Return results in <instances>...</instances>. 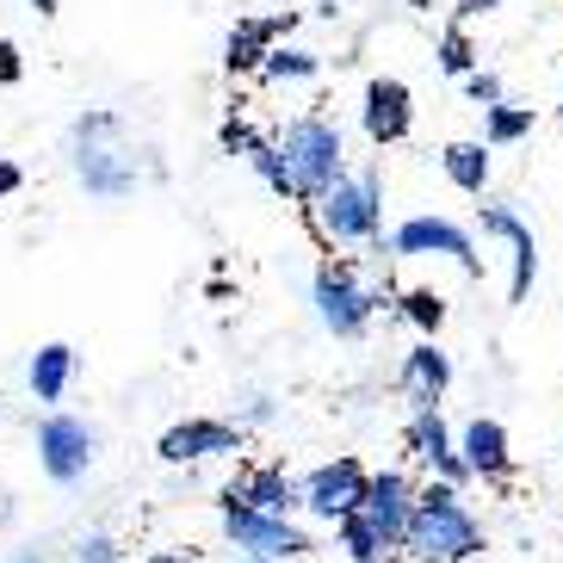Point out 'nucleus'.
<instances>
[{
  "instance_id": "f257e3e1",
  "label": "nucleus",
  "mask_w": 563,
  "mask_h": 563,
  "mask_svg": "<svg viewBox=\"0 0 563 563\" xmlns=\"http://www.w3.org/2000/svg\"><path fill=\"white\" fill-rule=\"evenodd\" d=\"M483 551V520L471 514V501L452 489V483H421L415 496V520L409 539H402V558L409 563H471Z\"/></svg>"
},
{
  "instance_id": "f03ea898",
  "label": "nucleus",
  "mask_w": 563,
  "mask_h": 563,
  "mask_svg": "<svg viewBox=\"0 0 563 563\" xmlns=\"http://www.w3.org/2000/svg\"><path fill=\"white\" fill-rule=\"evenodd\" d=\"M279 155H285V174H291V192H298V205L310 211L322 192H329L334 180H347V136H341V124H334L329 112H298L279 124Z\"/></svg>"
},
{
  "instance_id": "7ed1b4c3",
  "label": "nucleus",
  "mask_w": 563,
  "mask_h": 563,
  "mask_svg": "<svg viewBox=\"0 0 563 563\" xmlns=\"http://www.w3.org/2000/svg\"><path fill=\"white\" fill-rule=\"evenodd\" d=\"M310 223L322 230V242L341 249H378L384 242V167L365 162L347 180H334L322 199L310 205Z\"/></svg>"
},
{
  "instance_id": "20e7f679",
  "label": "nucleus",
  "mask_w": 563,
  "mask_h": 563,
  "mask_svg": "<svg viewBox=\"0 0 563 563\" xmlns=\"http://www.w3.org/2000/svg\"><path fill=\"white\" fill-rule=\"evenodd\" d=\"M310 303H316V322H322L334 341H360V334L372 329V316H378L365 279L353 273L347 261H322L316 266L310 273Z\"/></svg>"
},
{
  "instance_id": "39448f33",
  "label": "nucleus",
  "mask_w": 563,
  "mask_h": 563,
  "mask_svg": "<svg viewBox=\"0 0 563 563\" xmlns=\"http://www.w3.org/2000/svg\"><path fill=\"white\" fill-rule=\"evenodd\" d=\"M223 514V532H230L235 558H266V563H298L316 551V539L298 527V520H279V514H254L235 508V501H217Z\"/></svg>"
},
{
  "instance_id": "423d86ee",
  "label": "nucleus",
  "mask_w": 563,
  "mask_h": 563,
  "mask_svg": "<svg viewBox=\"0 0 563 563\" xmlns=\"http://www.w3.org/2000/svg\"><path fill=\"white\" fill-rule=\"evenodd\" d=\"M93 459H100V428H93V421L63 415V409H51L37 421V464H44L51 483H63V489L81 483L87 471H93Z\"/></svg>"
},
{
  "instance_id": "0eeeda50",
  "label": "nucleus",
  "mask_w": 563,
  "mask_h": 563,
  "mask_svg": "<svg viewBox=\"0 0 563 563\" xmlns=\"http://www.w3.org/2000/svg\"><path fill=\"white\" fill-rule=\"evenodd\" d=\"M365 483H372V471H365V459H353V452H341V459H329V464H316L310 477H303V514H310V520L341 527V520H353V514H360Z\"/></svg>"
},
{
  "instance_id": "6e6552de",
  "label": "nucleus",
  "mask_w": 563,
  "mask_h": 563,
  "mask_svg": "<svg viewBox=\"0 0 563 563\" xmlns=\"http://www.w3.org/2000/svg\"><path fill=\"white\" fill-rule=\"evenodd\" d=\"M415 496H421V483H415L402 464H384V471H372L365 501H360V520L378 532L397 558H402V539H409V520H415Z\"/></svg>"
},
{
  "instance_id": "1a4fd4ad",
  "label": "nucleus",
  "mask_w": 563,
  "mask_h": 563,
  "mask_svg": "<svg viewBox=\"0 0 563 563\" xmlns=\"http://www.w3.org/2000/svg\"><path fill=\"white\" fill-rule=\"evenodd\" d=\"M390 254L397 261H428V254H446V261H459L471 279H483V261H477V242H471V230L464 223H452V217H402L397 235H390Z\"/></svg>"
},
{
  "instance_id": "9d476101",
  "label": "nucleus",
  "mask_w": 563,
  "mask_h": 563,
  "mask_svg": "<svg viewBox=\"0 0 563 563\" xmlns=\"http://www.w3.org/2000/svg\"><path fill=\"white\" fill-rule=\"evenodd\" d=\"M402 446H409V459L421 464L433 483H452V489L477 483V477H471V464H464V452H459V433L446 428V415H440V409L409 415V428H402Z\"/></svg>"
},
{
  "instance_id": "9b49d317",
  "label": "nucleus",
  "mask_w": 563,
  "mask_h": 563,
  "mask_svg": "<svg viewBox=\"0 0 563 563\" xmlns=\"http://www.w3.org/2000/svg\"><path fill=\"white\" fill-rule=\"evenodd\" d=\"M360 131L372 136V150H397V143H409V131H415V93H409V81H397V75L365 81Z\"/></svg>"
},
{
  "instance_id": "f8f14e48",
  "label": "nucleus",
  "mask_w": 563,
  "mask_h": 563,
  "mask_svg": "<svg viewBox=\"0 0 563 563\" xmlns=\"http://www.w3.org/2000/svg\"><path fill=\"white\" fill-rule=\"evenodd\" d=\"M230 452H242V428L223 421V415L174 421V428L155 440V459H162V464H199V459H230Z\"/></svg>"
},
{
  "instance_id": "ddd939ff",
  "label": "nucleus",
  "mask_w": 563,
  "mask_h": 563,
  "mask_svg": "<svg viewBox=\"0 0 563 563\" xmlns=\"http://www.w3.org/2000/svg\"><path fill=\"white\" fill-rule=\"evenodd\" d=\"M217 501H235V508L298 520V508H303V477H291L285 464H254V471H242V477L223 483V496H217Z\"/></svg>"
},
{
  "instance_id": "4468645a",
  "label": "nucleus",
  "mask_w": 563,
  "mask_h": 563,
  "mask_svg": "<svg viewBox=\"0 0 563 563\" xmlns=\"http://www.w3.org/2000/svg\"><path fill=\"white\" fill-rule=\"evenodd\" d=\"M397 390H402V402H409V415L440 409V397L452 390V353L440 347V341H415L397 365Z\"/></svg>"
},
{
  "instance_id": "2eb2a0df",
  "label": "nucleus",
  "mask_w": 563,
  "mask_h": 563,
  "mask_svg": "<svg viewBox=\"0 0 563 563\" xmlns=\"http://www.w3.org/2000/svg\"><path fill=\"white\" fill-rule=\"evenodd\" d=\"M75 180L93 192V199L118 205L136 192V162L124 150H112L106 136H93V143H75Z\"/></svg>"
},
{
  "instance_id": "dca6fc26",
  "label": "nucleus",
  "mask_w": 563,
  "mask_h": 563,
  "mask_svg": "<svg viewBox=\"0 0 563 563\" xmlns=\"http://www.w3.org/2000/svg\"><path fill=\"white\" fill-rule=\"evenodd\" d=\"M483 235H496V242H508L514 249V279H508V303H527L532 291V273H539V242H532L527 217L514 211V205H483L477 211Z\"/></svg>"
},
{
  "instance_id": "f3484780",
  "label": "nucleus",
  "mask_w": 563,
  "mask_h": 563,
  "mask_svg": "<svg viewBox=\"0 0 563 563\" xmlns=\"http://www.w3.org/2000/svg\"><path fill=\"white\" fill-rule=\"evenodd\" d=\"M459 452L471 464V477H483V483L514 477V446H508V428H501L496 415H471L459 428Z\"/></svg>"
},
{
  "instance_id": "a211bd4d",
  "label": "nucleus",
  "mask_w": 563,
  "mask_h": 563,
  "mask_svg": "<svg viewBox=\"0 0 563 563\" xmlns=\"http://www.w3.org/2000/svg\"><path fill=\"white\" fill-rule=\"evenodd\" d=\"M75 347L68 341H44V347L32 353V365H25V384H32V397L37 402H63L68 397V384H75Z\"/></svg>"
},
{
  "instance_id": "6ab92c4d",
  "label": "nucleus",
  "mask_w": 563,
  "mask_h": 563,
  "mask_svg": "<svg viewBox=\"0 0 563 563\" xmlns=\"http://www.w3.org/2000/svg\"><path fill=\"white\" fill-rule=\"evenodd\" d=\"M273 51H279V44H273V25H266V19H242L230 32V44H223V68H230V75H261Z\"/></svg>"
},
{
  "instance_id": "aec40b11",
  "label": "nucleus",
  "mask_w": 563,
  "mask_h": 563,
  "mask_svg": "<svg viewBox=\"0 0 563 563\" xmlns=\"http://www.w3.org/2000/svg\"><path fill=\"white\" fill-rule=\"evenodd\" d=\"M440 167H446V180L459 186V192H471V199L489 192V150H483V143H446V150H440Z\"/></svg>"
},
{
  "instance_id": "412c9836",
  "label": "nucleus",
  "mask_w": 563,
  "mask_h": 563,
  "mask_svg": "<svg viewBox=\"0 0 563 563\" xmlns=\"http://www.w3.org/2000/svg\"><path fill=\"white\" fill-rule=\"evenodd\" d=\"M532 124H539V112H532V106H514V100L489 106V112H483V150H508V143L532 136Z\"/></svg>"
},
{
  "instance_id": "4be33fe9",
  "label": "nucleus",
  "mask_w": 563,
  "mask_h": 563,
  "mask_svg": "<svg viewBox=\"0 0 563 563\" xmlns=\"http://www.w3.org/2000/svg\"><path fill=\"white\" fill-rule=\"evenodd\" d=\"M402 316H409L415 329H421V341H433V334L446 329V298L433 291V285H415V291H402V303H397Z\"/></svg>"
},
{
  "instance_id": "5701e85b",
  "label": "nucleus",
  "mask_w": 563,
  "mask_h": 563,
  "mask_svg": "<svg viewBox=\"0 0 563 563\" xmlns=\"http://www.w3.org/2000/svg\"><path fill=\"white\" fill-rule=\"evenodd\" d=\"M334 532H341V551H347V563H390V558H397V551L384 545L378 532L365 527L360 514H353V520H341Z\"/></svg>"
},
{
  "instance_id": "b1692460",
  "label": "nucleus",
  "mask_w": 563,
  "mask_h": 563,
  "mask_svg": "<svg viewBox=\"0 0 563 563\" xmlns=\"http://www.w3.org/2000/svg\"><path fill=\"white\" fill-rule=\"evenodd\" d=\"M433 56H440V68H446L452 81H471V75H477V44H471V32H464V25H446Z\"/></svg>"
},
{
  "instance_id": "393cba45",
  "label": "nucleus",
  "mask_w": 563,
  "mask_h": 563,
  "mask_svg": "<svg viewBox=\"0 0 563 563\" xmlns=\"http://www.w3.org/2000/svg\"><path fill=\"white\" fill-rule=\"evenodd\" d=\"M316 68H322V56H316V51H303V44H279V51L266 56L261 75H266V81H310Z\"/></svg>"
},
{
  "instance_id": "a878e982",
  "label": "nucleus",
  "mask_w": 563,
  "mask_h": 563,
  "mask_svg": "<svg viewBox=\"0 0 563 563\" xmlns=\"http://www.w3.org/2000/svg\"><path fill=\"white\" fill-rule=\"evenodd\" d=\"M249 162H254V174H261L279 199H298V192H291V174H285V155H279V143H273V136H261V143H254Z\"/></svg>"
},
{
  "instance_id": "bb28decb",
  "label": "nucleus",
  "mask_w": 563,
  "mask_h": 563,
  "mask_svg": "<svg viewBox=\"0 0 563 563\" xmlns=\"http://www.w3.org/2000/svg\"><path fill=\"white\" fill-rule=\"evenodd\" d=\"M254 143H261V131H254L249 118H223V124H217V150L223 155H254Z\"/></svg>"
},
{
  "instance_id": "cd10ccee",
  "label": "nucleus",
  "mask_w": 563,
  "mask_h": 563,
  "mask_svg": "<svg viewBox=\"0 0 563 563\" xmlns=\"http://www.w3.org/2000/svg\"><path fill=\"white\" fill-rule=\"evenodd\" d=\"M75 563H124V545L112 532H81L75 539Z\"/></svg>"
},
{
  "instance_id": "c85d7f7f",
  "label": "nucleus",
  "mask_w": 563,
  "mask_h": 563,
  "mask_svg": "<svg viewBox=\"0 0 563 563\" xmlns=\"http://www.w3.org/2000/svg\"><path fill=\"white\" fill-rule=\"evenodd\" d=\"M273 415H279V402L266 397V390H249V397H242V409H235V428H242V433H249V428H266Z\"/></svg>"
},
{
  "instance_id": "c756f323",
  "label": "nucleus",
  "mask_w": 563,
  "mask_h": 563,
  "mask_svg": "<svg viewBox=\"0 0 563 563\" xmlns=\"http://www.w3.org/2000/svg\"><path fill=\"white\" fill-rule=\"evenodd\" d=\"M464 93H471V100H477L483 112H489V106H501V100H508V87H501V75H489V68H477V75L464 81Z\"/></svg>"
},
{
  "instance_id": "7c9ffc66",
  "label": "nucleus",
  "mask_w": 563,
  "mask_h": 563,
  "mask_svg": "<svg viewBox=\"0 0 563 563\" xmlns=\"http://www.w3.org/2000/svg\"><path fill=\"white\" fill-rule=\"evenodd\" d=\"M19 75H25V63H19V44H13V37H0V87H19Z\"/></svg>"
},
{
  "instance_id": "2f4dec72",
  "label": "nucleus",
  "mask_w": 563,
  "mask_h": 563,
  "mask_svg": "<svg viewBox=\"0 0 563 563\" xmlns=\"http://www.w3.org/2000/svg\"><path fill=\"white\" fill-rule=\"evenodd\" d=\"M19 186H25V167H19V162H0V199H13Z\"/></svg>"
},
{
  "instance_id": "473e14b6",
  "label": "nucleus",
  "mask_w": 563,
  "mask_h": 563,
  "mask_svg": "<svg viewBox=\"0 0 563 563\" xmlns=\"http://www.w3.org/2000/svg\"><path fill=\"white\" fill-rule=\"evenodd\" d=\"M7 563H51V558H37V551H19V558H7Z\"/></svg>"
},
{
  "instance_id": "72a5a7b5",
  "label": "nucleus",
  "mask_w": 563,
  "mask_h": 563,
  "mask_svg": "<svg viewBox=\"0 0 563 563\" xmlns=\"http://www.w3.org/2000/svg\"><path fill=\"white\" fill-rule=\"evenodd\" d=\"M32 7H37V13H44V19H51V13H56V0H32Z\"/></svg>"
},
{
  "instance_id": "f704fd0d",
  "label": "nucleus",
  "mask_w": 563,
  "mask_h": 563,
  "mask_svg": "<svg viewBox=\"0 0 563 563\" xmlns=\"http://www.w3.org/2000/svg\"><path fill=\"white\" fill-rule=\"evenodd\" d=\"M409 7H421V13H428V7H433V0H409Z\"/></svg>"
},
{
  "instance_id": "c9c22d12",
  "label": "nucleus",
  "mask_w": 563,
  "mask_h": 563,
  "mask_svg": "<svg viewBox=\"0 0 563 563\" xmlns=\"http://www.w3.org/2000/svg\"><path fill=\"white\" fill-rule=\"evenodd\" d=\"M235 563H266V558H235Z\"/></svg>"
},
{
  "instance_id": "e433bc0d",
  "label": "nucleus",
  "mask_w": 563,
  "mask_h": 563,
  "mask_svg": "<svg viewBox=\"0 0 563 563\" xmlns=\"http://www.w3.org/2000/svg\"><path fill=\"white\" fill-rule=\"evenodd\" d=\"M558 112H563V100H558Z\"/></svg>"
}]
</instances>
